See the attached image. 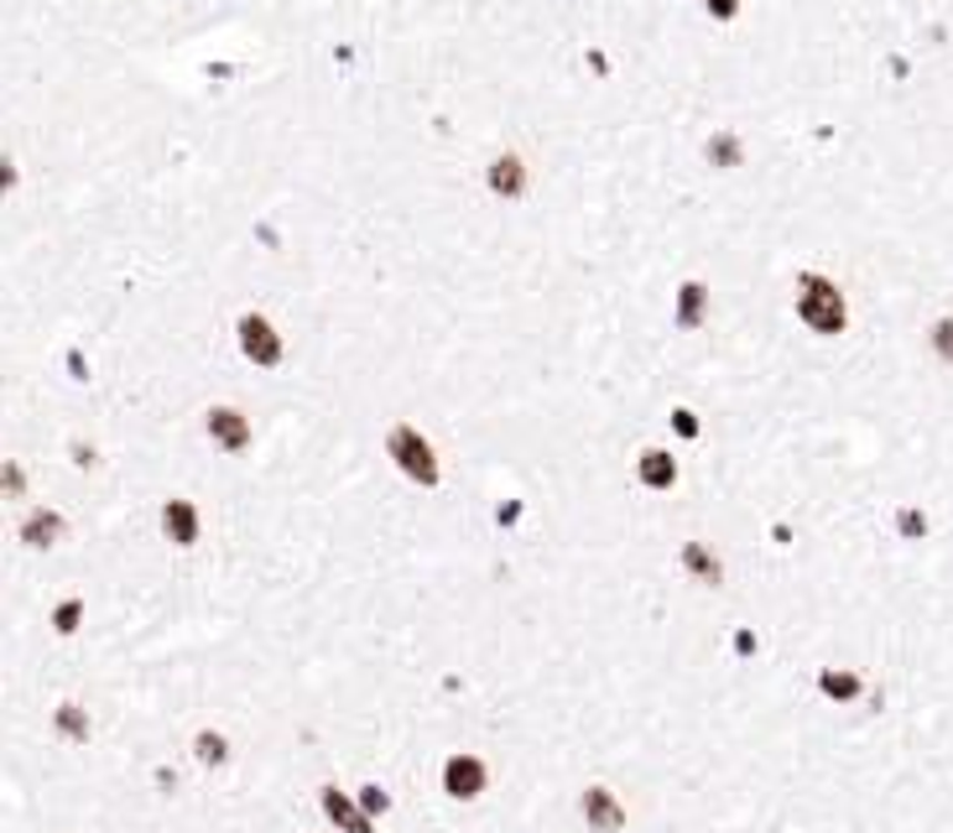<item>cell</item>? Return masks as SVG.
Wrapping results in <instances>:
<instances>
[{
  "instance_id": "9",
  "label": "cell",
  "mask_w": 953,
  "mask_h": 833,
  "mask_svg": "<svg viewBox=\"0 0 953 833\" xmlns=\"http://www.w3.org/2000/svg\"><path fill=\"white\" fill-rule=\"evenodd\" d=\"M682 562H688V568H693L703 583H719V558H709V547H703V542L682 547Z\"/></svg>"
},
{
  "instance_id": "14",
  "label": "cell",
  "mask_w": 953,
  "mask_h": 833,
  "mask_svg": "<svg viewBox=\"0 0 953 833\" xmlns=\"http://www.w3.org/2000/svg\"><path fill=\"white\" fill-rule=\"evenodd\" d=\"M224 755H230V745H224L220 734H199V761H204V765H224Z\"/></svg>"
},
{
  "instance_id": "6",
  "label": "cell",
  "mask_w": 953,
  "mask_h": 833,
  "mask_svg": "<svg viewBox=\"0 0 953 833\" xmlns=\"http://www.w3.org/2000/svg\"><path fill=\"white\" fill-rule=\"evenodd\" d=\"M240 334H245V349H251L256 359H266V365L282 355V349H276V339H272V324H266V318H240Z\"/></svg>"
},
{
  "instance_id": "12",
  "label": "cell",
  "mask_w": 953,
  "mask_h": 833,
  "mask_svg": "<svg viewBox=\"0 0 953 833\" xmlns=\"http://www.w3.org/2000/svg\"><path fill=\"white\" fill-rule=\"evenodd\" d=\"M641 475H647V485H672V479H678V469H672V459H667V454H647Z\"/></svg>"
},
{
  "instance_id": "18",
  "label": "cell",
  "mask_w": 953,
  "mask_h": 833,
  "mask_svg": "<svg viewBox=\"0 0 953 833\" xmlns=\"http://www.w3.org/2000/svg\"><path fill=\"white\" fill-rule=\"evenodd\" d=\"M73 626H79V605H63V610H58V630H63V636H69Z\"/></svg>"
},
{
  "instance_id": "2",
  "label": "cell",
  "mask_w": 953,
  "mask_h": 833,
  "mask_svg": "<svg viewBox=\"0 0 953 833\" xmlns=\"http://www.w3.org/2000/svg\"><path fill=\"white\" fill-rule=\"evenodd\" d=\"M392 448H396V459H402V469H407L412 479H423V485H433V479H438V464H433V448H427V443L417 438L412 427H402V433H396V438H392Z\"/></svg>"
},
{
  "instance_id": "15",
  "label": "cell",
  "mask_w": 953,
  "mask_h": 833,
  "mask_svg": "<svg viewBox=\"0 0 953 833\" xmlns=\"http://www.w3.org/2000/svg\"><path fill=\"white\" fill-rule=\"evenodd\" d=\"M58 724H63V734H73V740H84L89 734V719L73 709V703H63V714H58Z\"/></svg>"
},
{
  "instance_id": "1",
  "label": "cell",
  "mask_w": 953,
  "mask_h": 833,
  "mask_svg": "<svg viewBox=\"0 0 953 833\" xmlns=\"http://www.w3.org/2000/svg\"><path fill=\"white\" fill-rule=\"evenodd\" d=\"M802 318L813 328H823V334H834L844 324V297H839V287H829L823 276H802Z\"/></svg>"
},
{
  "instance_id": "3",
  "label": "cell",
  "mask_w": 953,
  "mask_h": 833,
  "mask_svg": "<svg viewBox=\"0 0 953 833\" xmlns=\"http://www.w3.org/2000/svg\"><path fill=\"white\" fill-rule=\"evenodd\" d=\"M443 786H448V798H479L485 792V765L475 761V755H454V761L443 765Z\"/></svg>"
},
{
  "instance_id": "5",
  "label": "cell",
  "mask_w": 953,
  "mask_h": 833,
  "mask_svg": "<svg viewBox=\"0 0 953 833\" xmlns=\"http://www.w3.org/2000/svg\"><path fill=\"white\" fill-rule=\"evenodd\" d=\"M162 527H168V537L178 547L199 542V516H193V506H187V500H168V510H162Z\"/></svg>"
},
{
  "instance_id": "7",
  "label": "cell",
  "mask_w": 953,
  "mask_h": 833,
  "mask_svg": "<svg viewBox=\"0 0 953 833\" xmlns=\"http://www.w3.org/2000/svg\"><path fill=\"white\" fill-rule=\"evenodd\" d=\"M324 813L334 817V823H344L349 833H371V813H355V807H349V802H344L334 786H324Z\"/></svg>"
},
{
  "instance_id": "13",
  "label": "cell",
  "mask_w": 953,
  "mask_h": 833,
  "mask_svg": "<svg viewBox=\"0 0 953 833\" xmlns=\"http://www.w3.org/2000/svg\"><path fill=\"white\" fill-rule=\"evenodd\" d=\"M823 693L829 698H854L860 693V678H854V672H823Z\"/></svg>"
},
{
  "instance_id": "17",
  "label": "cell",
  "mask_w": 953,
  "mask_h": 833,
  "mask_svg": "<svg viewBox=\"0 0 953 833\" xmlns=\"http://www.w3.org/2000/svg\"><path fill=\"white\" fill-rule=\"evenodd\" d=\"M933 344H937V355L953 359V324H937L933 328Z\"/></svg>"
},
{
  "instance_id": "19",
  "label": "cell",
  "mask_w": 953,
  "mask_h": 833,
  "mask_svg": "<svg viewBox=\"0 0 953 833\" xmlns=\"http://www.w3.org/2000/svg\"><path fill=\"white\" fill-rule=\"evenodd\" d=\"M922 527H927V521H922L917 510H906V516H902V531H922Z\"/></svg>"
},
{
  "instance_id": "8",
  "label": "cell",
  "mask_w": 953,
  "mask_h": 833,
  "mask_svg": "<svg viewBox=\"0 0 953 833\" xmlns=\"http://www.w3.org/2000/svg\"><path fill=\"white\" fill-rule=\"evenodd\" d=\"M58 531H63V521H58L52 510H32L27 527H21V537H27V547H52L58 542Z\"/></svg>"
},
{
  "instance_id": "16",
  "label": "cell",
  "mask_w": 953,
  "mask_h": 833,
  "mask_svg": "<svg viewBox=\"0 0 953 833\" xmlns=\"http://www.w3.org/2000/svg\"><path fill=\"white\" fill-rule=\"evenodd\" d=\"M359 807H365V813H386V807H392V798H386L381 786H365V792H359Z\"/></svg>"
},
{
  "instance_id": "20",
  "label": "cell",
  "mask_w": 953,
  "mask_h": 833,
  "mask_svg": "<svg viewBox=\"0 0 953 833\" xmlns=\"http://www.w3.org/2000/svg\"><path fill=\"white\" fill-rule=\"evenodd\" d=\"M709 11H719V17H734V0H709Z\"/></svg>"
},
{
  "instance_id": "11",
  "label": "cell",
  "mask_w": 953,
  "mask_h": 833,
  "mask_svg": "<svg viewBox=\"0 0 953 833\" xmlns=\"http://www.w3.org/2000/svg\"><path fill=\"white\" fill-rule=\"evenodd\" d=\"M490 183L500 187V193H516V187H521V162H516V156H500L495 172H490Z\"/></svg>"
},
{
  "instance_id": "4",
  "label": "cell",
  "mask_w": 953,
  "mask_h": 833,
  "mask_svg": "<svg viewBox=\"0 0 953 833\" xmlns=\"http://www.w3.org/2000/svg\"><path fill=\"white\" fill-rule=\"evenodd\" d=\"M584 817H589L595 829H605V833L626 823V813H620V802H615L610 792H605V786H589V792H584Z\"/></svg>"
},
{
  "instance_id": "10",
  "label": "cell",
  "mask_w": 953,
  "mask_h": 833,
  "mask_svg": "<svg viewBox=\"0 0 953 833\" xmlns=\"http://www.w3.org/2000/svg\"><path fill=\"white\" fill-rule=\"evenodd\" d=\"M209 433H220L230 448H240V443H245V423H240L235 412H214V417H209Z\"/></svg>"
}]
</instances>
